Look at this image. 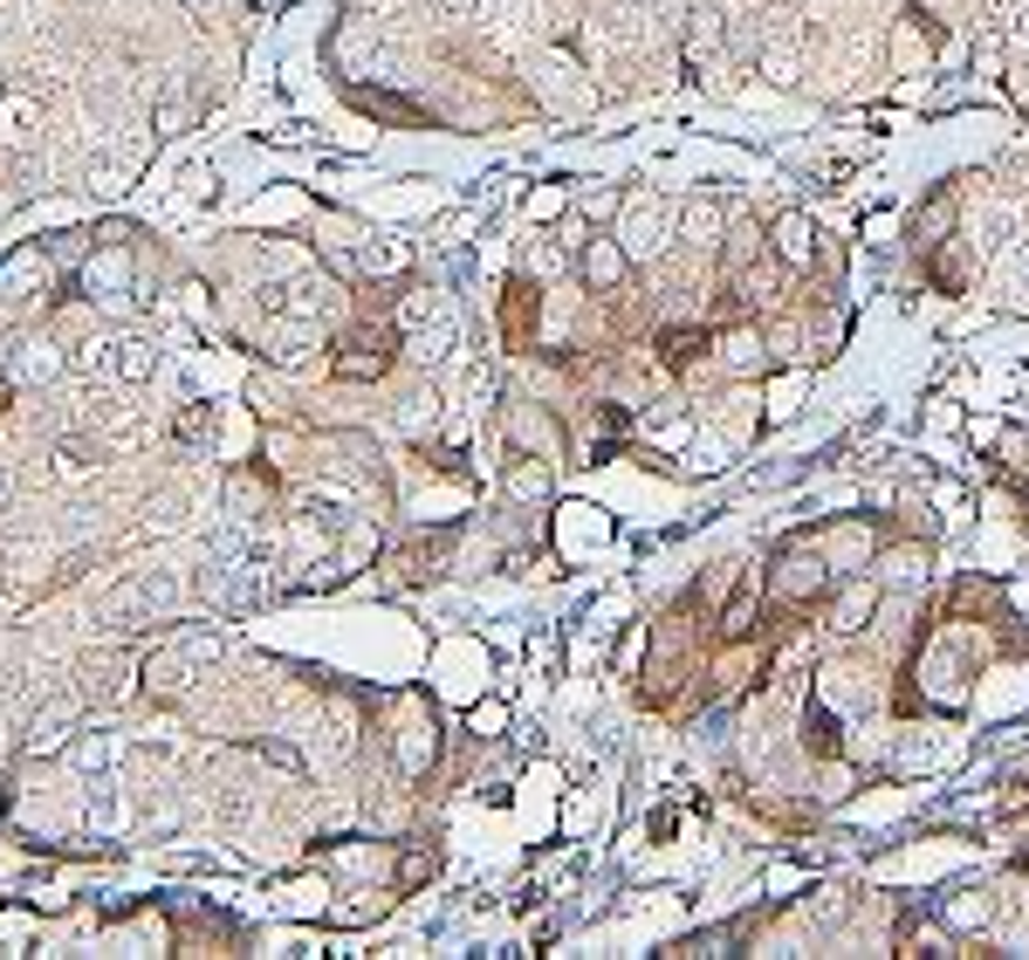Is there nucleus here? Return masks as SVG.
<instances>
[{"label":"nucleus","instance_id":"f257e3e1","mask_svg":"<svg viewBox=\"0 0 1029 960\" xmlns=\"http://www.w3.org/2000/svg\"><path fill=\"white\" fill-rule=\"evenodd\" d=\"M392 371V329H350L344 336V357H337V378L344 384H365Z\"/></svg>","mask_w":1029,"mask_h":960},{"label":"nucleus","instance_id":"f03ea898","mask_svg":"<svg viewBox=\"0 0 1029 960\" xmlns=\"http://www.w3.org/2000/svg\"><path fill=\"white\" fill-rule=\"evenodd\" d=\"M768 590H776L783 604L796 611V604H810V597H823V590H831V569H823V556H796V550H789V556H783V569H776V583H768Z\"/></svg>","mask_w":1029,"mask_h":960},{"label":"nucleus","instance_id":"7ed1b4c3","mask_svg":"<svg viewBox=\"0 0 1029 960\" xmlns=\"http://www.w3.org/2000/svg\"><path fill=\"white\" fill-rule=\"evenodd\" d=\"M76 720H83V714H76V699H56L48 714L28 720V735H21V755H62V748L76 741Z\"/></svg>","mask_w":1029,"mask_h":960},{"label":"nucleus","instance_id":"20e7f679","mask_svg":"<svg viewBox=\"0 0 1029 960\" xmlns=\"http://www.w3.org/2000/svg\"><path fill=\"white\" fill-rule=\"evenodd\" d=\"M83 699L90 707H117V699H131V666L117 652H90L83 659Z\"/></svg>","mask_w":1029,"mask_h":960},{"label":"nucleus","instance_id":"39448f33","mask_svg":"<svg viewBox=\"0 0 1029 960\" xmlns=\"http://www.w3.org/2000/svg\"><path fill=\"white\" fill-rule=\"evenodd\" d=\"M151 371H159V344H151V336H117V344H111V378L144 384Z\"/></svg>","mask_w":1029,"mask_h":960},{"label":"nucleus","instance_id":"423d86ee","mask_svg":"<svg viewBox=\"0 0 1029 960\" xmlns=\"http://www.w3.org/2000/svg\"><path fill=\"white\" fill-rule=\"evenodd\" d=\"M83 289L96 296L103 289V302H124V289H131V262H124V247H103L96 262L83 268Z\"/></svg>","mask_w":1029,"mask_h":960},{"label":"nucleus","instance_id":"0eeeda50","mask_svg":"<svg viewBox=\"0 0 1029 960\" xmlns=\"http://www.w3.org/2000/svg\"><path fill=\"white\" fill-rule=\"evenodd\" d=\"M117 748H124V741H117L111 728H76V741H69V762L83 768V775H103V768L117 762Z\"/></svg>","mask_w":1029,"mask_h":960},{"label":"nucleus","instance_id":"6e6552de","mask_svg":"<svg viewBox=\"0 0 1029 960\" xmlns=\"http://www.w3.org/2000/svg\"><path fill=\"white\" fill-rule=\"evenodd\" d=\"M776 254L789 268H810V254H817V227H810V213H783L776 220Z\"/></svg>","mask_w":1029,"mask_h":960},{"label":"nucleus","instance_id":"1a4fd4ad","mask_svg":"<svg viewBox=\"0 0 1029 960\" xmlns=\"http://www.w3.org/2000/svg\"><path fill=\"white\" fill-rule=\"evenodd\" d=\"M947 227H955V193H934L926 213H913V247H940Z\"/></svg>","mask_w":1029,"mask_h":960},{"label":"nucleus","instance_id":"9d476101","mask_svg":"<svg viewBox=\"0 0 1029 960\" xmlns=\"http://www.w3.org/2000/svg\"><path fill=\"white\" fill-rule=\"evenodd\" d=\"M138 672H144V686H151V693H165V699H172V693H186V659H178V652L144 659Z\"/></svg>","mask_w":1029,"mask_h":960},{"label":"nucleus","instance_id":"9b49d317","mask_svg":"<svg viewBox=\"0 0 1029 960\" xmlns=\"http://www.w3.org/2000/svg\"><path fill=\"white\" fill-rule=\"evenodd\" d=\"M165 604H172V577H138L117 597V611H165Z\"/></svg>","mask_w":1029,"mask_h":960},{"label":"nucleus","instance_id":"f8f14e48","mask_svg":"<svg viewBox=\"0 0 1029 960\" xmlns=\"http://www.w3.org/2000/svg\"><path fill=\"white\" fill-rule=\"evenodd\" d=\"M707 344H714L707 329H666V336H659V350H666V365H673V371L693 365V357H707Z\"/></svg>","mask_w":1029,"mask_h":960},{"label":"nucleus","instance_id":"ddd939ff","mask_svg":"<svg viewBox=\"0 0 1029 960\" xmlns=\"http://www.w3.org/2000/svg\"><path fill=\"white\" fill-rule=\"evenodd\" d=\"M426 762H432V720H426V728H405V735H398V768H405V775H426Z\"/></svg>","mask_w":1029,"mask_h":960},{"label":"nucleus","instance_id":"4468645a","mask_svg":"<svg viewBox=\"0 0 1029 960\" xmlns=\"http://www.w3.org/2000/svg\"><path fill=\"white\" fill-rule=\"evenodd\" d=\"M529 309H535V289H529V281H514V289H508V309H501L508 344H529Z\"/></svg>","mask_w":1029,"mask_h":960},{"label":"nucleus","instance_id":"2eb2a0df","mask_svg":"<svg viewBox=\"0 0 1029 960\" xmlns=\"http://www.w3.org/2000/svg\"><path fill=\"white\" fill-rule=\"evenodd\" d=\"M583 275L598 281V289H611V281L625 275V254H617L611 241H590V254H583Z\"/></svg>","mask_w":1029,"mask_h":960},{"label":"nucleus","instance_id":"dca6fc26","mask_svg":"<svg viewBox=\"0 0 1029 960\" xmlns=\"http://www.w3.org/2000/svg\"><path fill=\"white\" fill-rule=\"evenodd\" d=\"M90 466H96V453L83 447V439H62V447H56V481H83Z\"/></svg>","mask_w":1029,"mask_h":960},{"label":"nucleus","instance_id":"f3484780","mask_svg":"<svg viewBox=\"0 0 1029 960\" xmlns=\"http://www.w3.org/2000/svg\"><path fill=\"white\" fill-rule=\"evenodd\" d=\"M178 522H186V495H159V501L144 508V529H159V535L178 529Z\"/></svg>","mask_w":1029,"mask_h":960},{"label":"nucleus","instance_id":"a211bd4d","mask_svg":"<svg viewBox=\"0 0 1029 960\" xmlns=\"http://www.w3.org/2000/svg\"><path fill=\"white\" fill-rule=\"evenodd\" d=\"M62 371V357H56V344H35L28 357H21V378H56Z\"/></svg>","mask_w":1029,"mask_h":960},{"label":"nucleus","instance_id":"6ab92c4d","mask_svg":"<svg viewBox=\"0 0 1029 960\" xmlns=\"http://www.w3.org/2000/svg\"><path fill=\"white\" fill-rule=\"evenodd\" d=\"M178 439H213V412H178Z\"/></svg>","mask_w":1029,"mask_h":960},{"label":"nucleus","instance_id":"aec40b11","mask_svg":"<svg viewBox=\"0 0 1029 960\" xmlns=\"http://www.w3.org/2000/svg\"><path fill=\"white\" fill-rule=\"evenodd\" d=\"M28 131H35V103H14L8 111V144H21Z\"/></svg>","mask_w":1029,"mask_h":960},{"label":"nucleus","instance_id":"412c9836","mask_svg":"<svg viewBox=\"0 0 1029 960\" xmlns=\"http://www.w3.org/2000/svg\"><path fill=\"white\" fill-rule=\"evenodd\" d=\"M117 817H124V810H117V796H111V789H96V802H90V823L117 830Z\"/></svg>","mask_w":1029,"mask_h":960},{"label":"nucleus","instance_id":"4be33fe9","mask_svg":"<svg viewBox=\"0 0 1029 960\" xmlns=\"http://www.w3.org/2000/svg\"><path fill=\"white\" fill-rule=\"evenodd\" d=\"M398 878H405V886H419V878H432V858H419V851H412V858L398 865Z\"/></svg>","mask_w":1029,"mask_h":960},{"label":"nucleus","instance_id":"5701e85b","mask_svg":"<svg viewBox=\"0 0 1029 960\" xmlns=\"http://www.w3.org/2000/svg\"><path fill=\"white\" fill-rule=\"evenodd\" d=\"M8 487H14V466H8V460H0V501H8Z\"/></svg>","mask_w":1029,"mask_h":960},{"label":"nucleus","instance_id":"b1692460","mask_svg":"<svg viewBox=\"0 0 1029 960\" xmlns=\"http://www.w3.org/2000/svg\"><path fill=\"white\" fill-rule=\"evenodd\" d=\"M440 8H447V14H467V8H474V0H440Z\"/></svg>","mask_w":1029,"mask_h":960},{"label":"nucleus","instance_id":"393cba45","mask_svg":"<svg viewBox=\"0 0 1029 960\" xmlns=\"http://www.w3.org/2000/svg\"><path fill=\"white\" fill-rule=\"evenodd\" d=\"M186 8H213V0H186Z\"/></svg>","mask_w":1029,"mask_h":960}]
</instances>
